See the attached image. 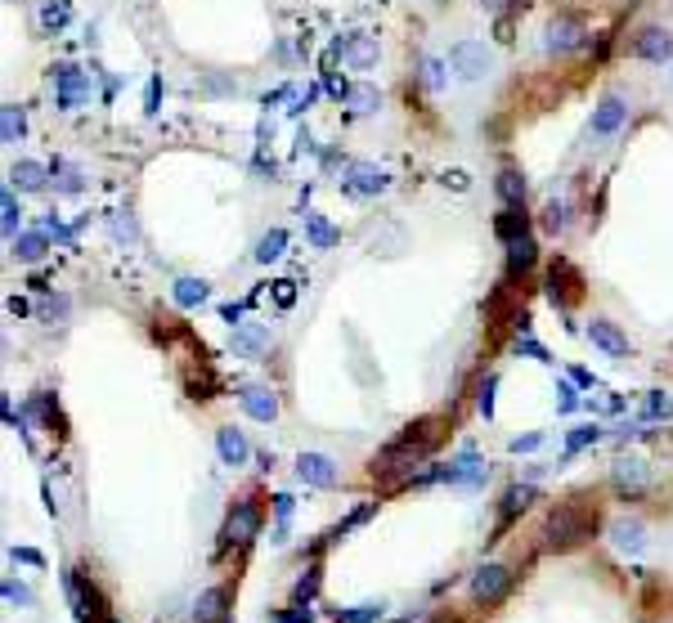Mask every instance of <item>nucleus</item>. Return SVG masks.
<instances>
[{"label":"nucleus","instance_id":"obj_1","mask_svg":"<svg viewBox=\"0 0 673 623\" xmlns=\"http://www.w3.org/2000/svg\"><path fill=\"white\" fill-rule=\"evenodd\" d=\"M440 444V422H417V426H408L400 440H391L378 458H373V471L387 480V476H400L404 467H417L431 449Z\"/></svg>","mask_w":673,"mask_h":623},{"label":"nucleus","instance_id":"obj_2","mask_svg":"<svg viewBox=\"0 0 673 623\" xmlns=\"http://www.w3.org/2000/svg\"><path fill=\"white\" fill-rule=\"evenodd\" d=\"M588 534H593V520H588L579 507L561 502V507H552V511H547L543 538H547V547H552V552H570V547H579Z\"/></svg>","mask_w":673,"mask_h":623},{"label":"nucleus","instance_id":"obj_3","mask_svg":"<svg viewBox=\"0 0 673 623\" xmlns=\"http://www.w3.org/2000/svg\"><path fill=\"white\" fill-rule=\"evenodd\" d=\"M449 68H453L458 81H481V77L494 72V50L485 41H458L449 50Z\"/></svg>","mask_w":673,"mask_h":623},{"label":"nucleus","instance_id":"obj_4","mask_svg":"<svg viewBox=\"0 0 673 623\" xmlns=\"http://www.w3.org/2000/svg\"><path fill=\"white\" fill-rule=\"evenodd\" d=\"M588 41V27H584V18H575V14H556L552 23H547V32H543V50L547 54H570V50H579Z\"/></svg>","mask_w":673,"mask_h":623},{"label":"nucleus","instance_id":"obj_5","mask_svg":"<svg viewBox=\"0 0 673 623\" xmlns=\"http://www.w3.org/2000/svg\"><path fill=\"white\" fill-rule=\"evenodd\" d=\"M512 592V570L508 565H481L476 574H472V597L481 601V606H499L503 597Z\"/></svg>","mask_w":673,"mask_h":623},{"label":"nucleus","instance_id":"obj_6","mask_svg":"<svg viewBox=\"0 0 673 623\" xmlns=\"http://www.w3.org/2000/svg\"><path fill=\"white\" fill-rule=\"evenodd\" d=\"M629 122V104H624V95H602L597 99V108H593V117H588V135L593 139H611V135H620V126Z\"/></svg>","mask_w":673,"mask_h":623},{"label":"nucleus","instance_id":"obj_7","mask_svg":"<svg viewBox=\"0 0 673 623\" xmlns=\"http://www.w3.org/2000/svg\"><path fill=\"white\" fill-rule=\"evenodd\" d=\"M257 534H261V502H257V498L234 502V511H229V525H225V543H238V547H248Z\"/></svg>","mask_w":673,"mask_h":623},{"label":"nucleus","instance_id":"obj_8","mask_svg":"<svg viewBox=\"0 0 673 623\" xmlns=\"http://www.w3.org/2000/svg\"><path fill=\"white\" fill-rule=\"evenodd\" d=\"M387 184H391V175L378 171L373 162H351L346 166V180H341V189L355 193V198H378V193H387Z\"/></svg>","mask_w":673,"mask_h":623},{"label":"nucleus","instance_id":"obj_9","mask_svg":"<svg viewBox=\"0 0 673 623\" xmlns=\"http://www.w3.org/2000/svg\"><path fill=\"white\" fill-rule=\"evenodd\" d=\"M611 547L620 552V556H642L647 552V525L638 520V516H620V520H611Z\"/></svg>","mask_w":673,"mask_h":623},{"label":"nucleus","instance_id":"obj_10","mask_svg":"<svg viewBox=\"0 0 673 623\" xmlns=\"http://www.w3.org/2000/svg\"><path fill=\"white\" fill-rule=\"evenodd\" d=\"M296 476L305 480V485H314V489H332L337 485V462L328 458V453H301L296 458Z\"/></svg>","mask_w":673,"mask_h":623},{"label":"nucleus","instance_id":"obj_11","mask_svg":"<svg viewBox=\"0 0 673 623\" xmlns=\"http://www.w3.org/2000/svg\"><path fill=\"white\" fill-rule=\"evenodd\" d=\"M633 54L647 59V63H660V68H665V63L673 59V32L669 27H647V32H638Z\"/></svg>","mask_w":673,"mask_h":623},{"label":"nucleus","instance_id":"obj_12","mask_svg":"<svg viewBox=\"0 0 673 623\" xmlns=\"http://www.w3.org/2000/svg\"><path fill=\"white\" fill-rule=\"evenodd\" d=\"M54 86H59V108H63V113H72V108L90 95V81H86L72 63H59V68H54Z\"/></svg>","mask_w":673,"mask_h":623},{"label":"nucleus","instance_id":"obj_13","mask_svg":"<svg viewBox=\"0 0 673 623\" xmlns=\"http://www.w3.org/2000/svg\"><path fill=\"white\" fill-rule=\"evenodd\" d=\"M238 404H243V413L252 417V422H274L278 417V395L269 390V386H243L238 390Z\"/></svg>","mask_w":673,"mask_h":623},{"label":"nucleus","instance_id":"obj_14","mask_svg":"<svg viewBox=\"0 0 673 623\" xmlns=\"http://www.w3.org/2000/svg\"><path fill=\"white\" fill-rule=\"evenodd\" d=\"M485 476H490V467L467 449L458 462H449L444 467V485H458V489H476V485H485Z\"/></svg>","mask_w":673,"mask_h":623},{"label":"nucleus","instance_id":"obj_15","mask_svg":"<svg viewBox=\"0 0 673 623\" xmlns=\"http://www.w3.org/2000/svg\"><path fill=\"white\" fill-rule=\"evenodd\" d=\"M588 341H593L597 350H606L611 359H624V355L633 350V346H629V337H624L611 319H593V323H588Z\"/></svg>","mask_w":673,"mask_h":623},{"label":"nucleus","instance_id":"obj_16","mask_svg":"<svg viewBox=\"0 0 673 623\" xmlns=\"http://www.w3.org/2000/svg\"><path fill=\"white\" fill-rule=\"evenodd\" d=\"M216 453H220V462H225V467H243V462L252 458V444H248V435H243V431L220 426V431H216Z\"/></svg>","mask_w":673,"mask_h":623},{"label":"nucleus","instance_id":"obj_17","mask_svg":"<svg viewBox=\"0 0 673 623\" xmlns=\"http://www.w3.org/2000/svg\"><path fill=\"white\" fill-rule=\"evenodd\" d=\"M234 350L243 359H261L269 350V323H238L234 328Z\"/></svg>","mask_w":673,"mask_h":623},{"label":"nucleus","instance_id":"obj_18","mask_svg":"<svg viewBox=\"0 0 673 623\" xmlns=\"http://www.w3.org/2000/svg\"><path fill=\"white\" fill-rule=\"evenodd\" d=\"M50 166L45 162H14V171H9V184L14 189H23V193H41L45 184H50Z\"/></svg>","mask_w":673,"mask_h":623},{"label":"nucleus","instance_id":"obj_19","mask_svg":"<svg viewBox=\"0 0 673 623\" xmlns=\"http://www.w3.org/2000/svg\"><path fill=\"white\" fill-rule=\"evenodd\" d=\"M68 18H72V5L68 0H36V27L45 36H54L59 27H68Z\"/></svg>","mask_w":673,"mask_h":623},{"label":"nucleus","instance_id":"obj_20","mask_svg":"<svg viewBox=\"0 0 673 623\" xmlns=\"http://www.w3.org/2000/svg\"><path fill=\"white\" fill-rule=\"evenodd\" d=\"M225 588H207L198 601H193V623H225L229 615H225Z\"/></svg>","mask_w":673,"mask_h":623},{"label":"nucleus","instance_id":"obj_21","mask_svg":"<svg viewBox=\"0 0 673 623\" xmlns=\"http://www.w3.org/2000/svg\"><path fill=\"white\" fill-rule=\"evenodd\" d=\"M305 243L314 251H328L341 243V234L328 225V216H319V211H305Z\"/></svg>","mask_w":673,"mask_h":623},{"label":"nucleus","instance_id":"obj_22","mask_svg":"<svg viewBox=\"0 0 673 623\" xmlns=\"http://www.w3.org/2000/svg\"><path fill=\"white\" fill-rule=\"evenodd\" d=\"M615 485L624 494H642L647 489V462L642 458H620L615 462Z\"/></svg>","mask_w":673,"mask_h":623},{"label":"nucleus","instance_id":"obj_23","mask_svg":"<svg viewBox=\"0 0 673 623\" xmlns=\"http://www.w3.org/2000/svg\"><path fill=\"white\" fill-rule=\"evenodd\" d=\"M9 251L18 256V260H41L45 251H50V229H32V234H18L14 243H9Z\"/></svg>","mask_w":673,"mask_h":623},{"label":"nucleus","instance_id":"obj_24","mask_svg":"<svg viewBox=\"0 0 673 623\" xmlns=\"http://www.w3.org/2000/svg\"><path fill=\"white\" fill-rule=\"evenodd\" d=\"M341 54H346V63H351V68H360V72H364V68H373V63H378V41H373V36H351V41L341 45Z\"/></svg>","mask_w":673,"mask_h":623},{"label":"nucleus","instance_id":"obj_25","mask_svg":"<svg viewBox=\"0 0 673 623\" xmlns=\"http://www.w3.org/2000/svg\"><path fill=\"white\" fill-rule=\"evenodd\" d=\"M346 108H351L355 117H369V113H378V108H382V90H378V86H369V81H360V86H351Z\"/></svg>","mask_w":673,"mask_h":623},{"label":"nucleus","instance_id":"obj_26","mask_svg":"<svg viewBox=\"0 0 673 623\" xmlns=\"http://www.w3.org/2000/svg\"><path fill=\"white\" fill-rule=\"evenodd\" d=\"M494 229H499V238H503V243H517V238H526V234H530V216H526L521 207H508V211H499Z\"/></svg>","mask_w":673,"mask_h":623},{"label":"nucleus","instance_id":"obj_27","mask_svg":"<svg viewBox=\"0 0 673 623\" xmlns=\"http://www.w3.org/2000/svg\"><path fill=\"white\" fill-rule=\"evenodd\" d=\"M211 296V287L202 283V278H175V287H171V301L180 305V310H193V305H202Z\"/></svg>","mask_w":673,"mask_h":623},{"label":"nucleus","instance_id":"obj_28","mask_svg":"<svg viewBox=\"0 0 673 623\" xmlns=\"http://www.w3.org/2000/svg\"><path fill=\"white\" fill-rule=\"evenodd\" d=\"M535 502V485H512L508 494H503V520H499V529L503 525H512L517 520V511H526Z\"/></svg>","mask_w":673,"mask_h":623},{"label":"nucleus","instance_id":"obj_29","mask_svg":"<svg viewBox=\"0 0 673 623\" xmlns=\"http://www.w3.org/2000/svg\"><path fill=\"white\" fill-rule=\"evenodd\" d=\"M499 198L508 202V207H521L526 202V180H521V171H499Z\"/></svg>","mask_w":673,"mask_h":623},{"label":"nucleus","instance_id":"obj_30","mask_svg":"<svg viewBox=\"0 0 673 623\" xmlns=\"http://www.w3.org/2000/svg\"><path fill=\"white\" fill-rule=\"evenodd\" d=\"M23 130H27L23 108H18V104H5V108H0V139H5V144H18Z\"/></svg>","mask_w":673,"mask_h":623},{"label":"nucleus","instance_id":"obj_31","mask_svg":"<svg viewBox=\"0 0 673 623\" xmlns=\"http://www.w3.org/2000/svg\"><path fill=\"white\" fill-rule=\"evenodd\" d=\"M0 211H5V220H0V225H5V238L14 243V238H18V220H23V207L14 202V184L0 193Z\"/></svg>","mask_w":673,"mask_h":623},{"label":"nucleus","instance_id":"obj_32","mask_svg":"<svg viewBox=\"0 0 673 623\" xmlns=\"http://www.w3.org/2000/svg\"><path fill=\"white\" fill-rule=\"evenodd\" d=\"M535 251H538V247H535V238L526 234V238H517V243H508V265L526 274V269L535 265Z\"/></svg>","mask_w":673,"mask_h":623},{"label":"nucleus","instance_id":"obj_33","mask_svg":"<svg viewBox=\"0 0 673 623\" xmlns=\"http://www.w3.org/2000/svg\"><path fill=\"white\" fill-rule=\"evenodd\" d=\"M50 171H54V189H59V193H68V198H72V193H81V171H77V166L54 162Z\"/></svg>","mask_w":673,"mask_h":623},{"label":"nucleus","instance_id":"obj_34","mask_svg":"<svg viewBox=\"0 0 673 623\" xmlns=\"http://www.w3.org/2000/svg\"><path fill=\"white\" fill-rule=\"evenodd\" d=\"M602 440V426L597 422H584V426H575L570 435H566V453H579L584 444H597Z\"/></svg>","mask_w":673,"mask_h":623},{"label":"nucleus","instance_id":"obj_35","mask_svg":"<svg viewBox=\"0 0 673 623\" xmlns=\"http://www.w3.org/2000/svg\"><path fill=\"white\" fill-rule=\"evenodd\" d=\"M283 247H287V234H283V229H269L266 238L257 243V260L269 265V260H278V256H283Z\"/></svg>","mask_w":673,"mask_h":623},{"label":"nucleus","instance_id":"obj_36","mask_svg":"<svg viewBox=\"0 0 673 623\" xmlns=\"http://www.w3.org/2000/svg\"><path fill=\"white\" fill-rule=\"evenodd\" d=\"M382 619V601H364V606H351V610H341L337 623H378Z\"/></svg>","mask_w":673,"mask_h":623},{"label":"nucleus","instance_id":"obj_37","mask_svg":"<svg viewBox=\"0 0 673 623\" xmlns=\"http://www.w3.org/2000/svg\"><path fill=\"white\" fill-rule=\"evenodd\" d=\"M0 592H5V601H9V606H36L32 588H27V583H18V579H5V588H0Z\"/></svg>","mask_w":673,"mask_h":623},{"label":"nucleus","instance_id":"obj_38","mask_svg":"<svg viewBox=\"0 0 673 623\" xmlns=\"http://www.w3.org/2000/svg\"><path fill=\"white\" fill-rule=\"evenodd\" d=\"M543 229L547 234H561L566 229V202H547L543 207Z\"/></svg>","mask_w":673,"mask_h":623},{"label":"nucleus","instance_id":"obj_39","mask_svg":"<svg viewBox=\"0 0 673 623\" xmlns=\"http://www.w3.org/2000/svg\"><path fill=\"white\" fill-rule=\"evenodd\" d=\"M422 81H426V90H440L444 86V63L440 59H422Z\"/></svg>","mask_w":673,"mask_h":623},{"label":"nucleus","instance_id":"obj_40","mask_svg":"<svg viewBox=\"0 0 673 623\" xmlns=\"http://www.w3.org/2000/svg\"><path fill=\"white\" fill-rule=\"evenodd\" d=\"M113 234H117V243H135V238H139L131 211H117V216H113Z\"/></svg>","mask_w":673,"mask_h":623},{"label":"nucleus","instance_id":"obj_41","mask_svg":"<svg viewBox=\"0 0 673 623\" xmlns=\"http://www.w3.org/2000/svg\"><path fill=\"white\" fill-rule=\"evenodd\" d=\"M494 390H499V377L490 373L485 381H481V399H476V404H481V413H485V422L494 417Z\"/></svg>","mask_w":673,"mask_h":623},{"label":"nucleus","instance_id":"obj_42","mask_svg":"<svg viewBox=\"0 0 673 623\" xmlns=\"http://www.w3.org/2000/svg\"><path fill=\"white\" fill-rule=\"evenodd\" d=\"M669 413H673V404L660 395V390H656V395L647 399V408H642V417H647V422H656V417H669Z\"/></svg>","mask_w":673,"mask_h":623},{"label":"nucleus","instance_id":"obj_43","mask_svg":"<svg viewBox=\"0 0 673 623\" xmlns=\"http://www.w3.org/2000/svg\"><path fill=\"white\" fill-rule=\"evenodd\" d=\"M556 395H561V399H556V413H575V408H579V390H575V386H566V381H561V386H556Z\"/></svg>","mask_w":673,"mask_h":623},{"label":"nucleus","instance_id":"obj_44","mask_svg":"<svg viewBox=\"0 0 673 623\" xmlns=\"http://www.w3.org/2000/svg\"><path fill=\"white\" fill-rule=\"evenodd\" d=\"M41 319H50V323H54V319H68V296L45 301V305H41Z\"/></svg>","mask_w":673,"mask_h":623},{"label":"nucleus","instance_id":"obj_45","mask_svg":"<svg viewBox=\"0 0 673 623\" xmlns=\"http://www.w3.org/2000/svg\"><path fill=\"white\" fill-rule=\"evenodd\" d=\"M517 350H521V355H530V359H538V364H552V359H547V350H543L538 341H530V337H521V341H517Z\"/></svg>","mask_w":673,"mask_h":623},{"label":"nucleus","instance_id":"obj_46","mask_svg":"<svg viewBox=\"0 0 673 623\" xmlns=\"http://www.w3.org/2000/svg\"><path fill=\"white\" fill-rule=\"evenodd\" d=\"M269 623H314V615L296 606V610H278V615H274V619H269Z\"/></svg>","mask_w":673,"mask_h":623},{"label":"nucleus","instance_id":"obj_47","mask_svg":"<svg viewBox=\"0 0 673 623\" xmlns=\"http://www.w3.org/2000/svg\"><path fill=\"white\" fill-rule=\"evenodd\" d=\"M538 444H543V435H538V431H535V435H521V440H512V453H535Z\"/></svg>","mask_w":673,"mask_h":623},{"label":"nucleus","instance_id":"obj_48","mask_svg":"<svg viewBox=\"0 0 673 623\" xmlns=\"http://www.w3.org/2000/svg\"><path fill=\"white\" fill-rule=\"evenodd\" d=\"M274 296H278V305H292V301H296V283H287V278L274 283Z\"/></svg>","mask_w":673,"mask_h":623},{"label":"nucleus","instance_id":"obj_49","mask_svg":"<svg viewBox=\"0 0 673 623\" xmlns=\"http://www.w3.org/2000/svg\"><path fill=\"white\" fill-rule=\"evenodd\" d=\"M157 104H162V81L153 77V81H148V108H144V113L153 117V113H157Z\"/></svg>","mask_w":673,"mask_h":623},{"label":"nucleus","instance_id":"obj_50","mask_svg":"<svg viewBox=\"0 0 673 623\" xmlns=\"http://www.w3.org/2000/svg\"><path fill=\"white\" fill-rule=\"evenodd\" d=\"M9 556H14V561H27V565H45V561H41V552H32V547H14Z\"/></svg>","mask_w":673,"mask_h":623},{"label":"nucleus","instance_id":"obj_51","mask_svg":"<svg viewBox=\"0 0 673 623\" xmlns=\"http://www.w3.org/2000/svg\"><path fill=\"white\" fill-rule=\"evenodd\" d=\"M274 511H278V520H287V516H292V494H278V498H274Z\"/></svg>","mask_w":673,"mask_h":623},{"label":"nucleus","instance_id":"obj_52","mask_svg":"<svg viewBox=\"0 0 673 623\" xmlns=\"http://www.w3.org/2000/svg\"><path fill=\"white\" fill-rule=\"evenodd\" d=\"M570 381H575L579 390H593V373H584V368H575V373H570Z\"/></svg>","mask_w":673,"mask_h":623},{"label":"nucleus","instance_id":"obj_53","mask_svg":"<svg viewBox=\"0 0 673 623\" xmlns=\"http://www.w3.org/2000/svg\"><path fill=\"white\" fill-rule=\"evenodd\" d=\"M444 184H453V189H467V175H463V171H444Z\"/></svg>","mask_w":673,"mask_h":623},{"label":"nucleus","instance_id":"obj_54","mask_svg":"<svg viewBox=\"0 0 673 623\" xmlns=\"http://www.w3.org/2000/svg\"><path fill=\"white\" fill-rule=\"evenodd\" d=\"M225 623H234V619H225Z\"/></svg>","mask_w":673,"mask_h":623}]
</instances>
